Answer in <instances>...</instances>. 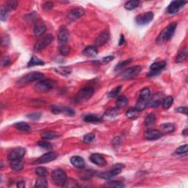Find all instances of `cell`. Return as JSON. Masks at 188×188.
Wrapping results in <instances>:
<instances>
[{
	"label": "cell",
	"instance_id": "4",
	"mask_svg": "<svg viewBox=\"0 0 188 188\" xmlns=\"http://www.w3.org/2000/svg\"><path fill=\"white\" fill-rule=\"evenodd\" d=\"M94 93V89L92 87H84L82 88L78 93L76 94L74 99V102L77 104H81L89 100Z\"/></svg>",
	"mask_w": 188,
	"mask_h": 188
},
{
	"label": "cell",
	"instance_id": "53",
	"mask_svg": "<svg viewBox=\"0 0 188 188\" xmlns=\"http://www.w3.org/2000/svg\"><path fill=\"white\" fill-rule=\"evenodd\" d=\"M113 59H114V56L110 55V56H107V57H105V58H104L102 59V61H103L105 63H107L110 62V61H112Z\"/></svg>",
	"mask_w": 188,
	"mask_h": 188
},
{
	"label": "cell",
	"instance_id": "24",
	"mask_svg": "<svg viewBox=\"0 0 188 188\" xmlns=\"http://www.w3.org/2000/svg\"><path fill=\"white\" fill-rule=\"evenodd\" d=\"M82 54L87 57H96L98 54V49L96 46H88L83 50Z\"/></svg>",
	"mask_w": 188,
	"mask_h": 188
},
{
	"label": "cell",
	"instance_id": "57",
	"mask_svg": "<svg viewBox=\"0 0 188 188\" xmlns=\"http://www.w3.org/2000/svg\"><path fill=\"white\" fill-rule=\"evenodd\" d=\"M182 134L185 136L187 135V129H185V130H184V132H182Z\"/></svg>",
	"mask_w": 188,
	"mask_h": 188
},
{
	"label": "cell",
	"instance_id": "51",
	"mask_svg": "<svg viewBox=\"0 0 188 188\" xmlns=\"http://www.w3.org/2000/svg\"><path fill=\"white\" fill-rule=\"evenodd\" d=\"M175 111L179 112V113H182V114H185V115H187L188 110H187V107H180L176 108V109L175 110Z\"/></svg>",
	"mask_w": 188,
	"mask_h": 188
},
{
	"label": "cell",
	"instance_id": "7",
	"mask_svg": "<svg viewBox=\"0 0 188 188\" xmlns=\"http://www.w3.org/2000/svg\"><path fill=\"white\" fill-rule=\"evenodd\" d=\"M55 85V82L52 79H44V80L39 81L36 84L35 90L39 93H47L50 91Z\"/></svg>",
	"mask_w": 188,
	"mask_h": 188
},
{
	"label": "cell",
	"instance_id": "45",
	"mask_svg": "<svg viewBox=\"0 0 188 188\" xmlns=\"http://www.w3.org/2000/svg\"><path fill=\"white\" fill-rule=\"evenodd\" d=\"M132 59H129V60H124V61H123V62L120 63L119 64H118L117 65H116L115 68V70L117 71V70H120V69H122L124 67L126 66V65L132 63Z\"/></svg>",
	"mask_w": 188,
	"mask_h": 188
},
{
	"label": "cell",
	"instance_id": "42",
	"mask_svg": "<svg viewBox=\"0 0 188 188\" xmlns=\"http://www.w3.org/2000/svg\"><path fill=\"white\" fill-rule=\"evenodd\" d=\"M18 6V2L15 1V0H11V1H8L6 3L5 7H7L8 11H11V10H15Z\"/></svg>",
	"mask_w": 188,
	"mask_h": 188
},
{
	"label": "cell",
	"instance_id": "25",
	"mask_svg": "<svg viewBox=\"0 0 188 188\" xmlns=\"http://www.w3.org/2000/svg\"><path fill=\"white\" fill-rule=\"evenodd\" d=\"M14 127H16L18 130L23 132H30L31 131V126L26 122H18L14 124Z\"/></svg>",
	"mask_w": 188,
	"mask_h": 188
},
{
	"label": "cell",
	"instance_id": "9",
	"mask_svg": "<svg viewBox=\"0 0 188 188\" xmlns=\"http://www.w3.org/2000/svg\"><path fill=\"white\" fill-rule=\"evenodd\" d=\"M154 15L152 12H146V13L137 16L135 18V21L138 25H146L154 19Z\"/></svg>",
	"mask_w": 188,
	"mask_h": 188
},
{
	"label": "cell",
	"instance_id": "8",
	"mask_svg": "<svg viewBox=\"0 0 188 188\" xmlns=\"http://www.w3.org/2000/svg\"><path fill=\"white\" fill-rule=\"evenodd\" d=\"M124 167L123 164H115L113 167L107 172L99 173V177L105 179H110L121 173V170Z\"/></svg>",
	"mask_w": 188,
	"mask_h": 188
},
{
	"label": "cell",
	"instance_id": "32",
	"mask_svg": "<svg viewBox=\"0 0 188 188\" xmlns=\"http://www.w3.org/2000/svg\"><path fill=\"white\" fill-rule=\"evenodd\" d=\"M35 187L38 188H44L48 187V182H47V180L45 179V177L40 176L38 178V179H37Z\"/></svg>",
	"mask_w": 188,
	"mask_h": 188
},
{
	"label": "cell",
	"instance_id": "22",
	"mask_svg": "<svg viewBox=\"0 0 188 188\" xmlns=\"http://www.w3.org/2000/svg\"><path fill=\"white\" fill-rule=\"evenodd\" d=\"M71 163L77 168H83L85 167V162L82 157L79 156H73L70 159Z\"/></svg>",
	"mask_w": 188,
	"mask_h": 188
},
{
	"label": "cell",
	"instance_id": "18",
	"mask_svg": "<svg viewBox=\"0 0 188 188\" xmlns=\"http://www.w3.org/2000/svg\"><path fill=\"white\" fill-rule=\"evenodd\" d=\"M164 99L165 98L163 94L157 93L152 98H151L150 100H149L148 105L152 107H157L162 103Z\"/></svg>",
	"mask_w": 188,
	"mask_h": 188
},
{
	"label": "cell",
	"instance_id": "10",
	"mask_svg": "<svg viewBox=\"0 0 188 188\" xmlns=\"http://www.w3.org/2000/svg\"><path fill=\"white\" fill-rule=\"evenodd\" d=\"M53 40H54V37H53L52 35H46V36L42 38L35 45L34 50L35 51V52H40V51H41L44 49L46 48L47 46H49V45L53 41Z\"/></svg>",
	"mask_w": 188,
	"mask_h": 188
},
{
	"label": "cell",
	"instance_id": "54",
	"mask_svg": "<svg viewBox=\"0 0 188 188\" xmlns=\"http://www.w3.org/2000/svg\"><path fill=\"white\" fill-rule=\"evenodd\" d=\"M44 9L46 10H49L51 8L53 7V4L52 2H46L44 5Z\"/></svg>",
	"mask_w": 188,
	"mask_h": 188
},
{
	"label": "cell",
	"instance_id": "12",
	"mask_svg": "<svg viewBox=\"0 0 188 188\" xmlns=\"http://www.w3.org/2000/svg\"><path fill=\"white\" fill-rule=\"evenodd\" d=\"M52 112L53 114H55V115L63 113L69 116H72L75 114L74 110L71 109V108L65 107V106H58V105L52 106Z\"/></svg>",
	"mask_w": 188,
	"mask_h": 188
},
{
	"label": "cell",
	"instance_id": "23",
	"mask_svg": "<svg viewBox=\"0 0 188 188\" xmlns=\"http://www.w3.org/2000/svg\"><path fill=\"white\" fill-rule=\"evenodd\" d=\"M166 66V62L165 61H159V62H155L152 63L150 66L151 71H155V72L159 73Z\"/></svg>",
	"mask_w": 188,
	"mask_h": 188
},
{
	"label": "cell",
	"instance_id": "40",
	"mask_svg": "<svg viewBox=\"0 0 188 188\" xmlns=\"http://www.w3.org/2000/svg\"><path fill=\"white\" fill-rule=\"evenodd\" d=\"M35 172L37 175L39 176L46 177V176L48 175V171H47V169L44 167H38L35 169Z\"/></svg>",
	"mask_w": 188,
	"mask_h": 188
},
{
	"label": "cell",
	"instance_id": "1",
	"mask_svg": "<svg viewBox=\"0 0 188 188\" xmlns=\"http://www.w3.org/2000/svg\"><path fill=\"white\" fill-rule=\"evenodd\" d=\"M177 23L176 22H173V23L169 24L166 28L161 32L157 38V44H162L163 43L167 41L172 38L173 35L175 33V30L176 29Z\"/></svg>",
	"mask_w": 188,
	"mask_h": 188
},
{
	"label": "cell",
	"instance_id": "56",
	"mask_svg": "<svg viewBox=\"0 0 188 188\" xmlns=\"http://www.w3.org/2000/svg\"><path fill=\"white\" fill-rule=\"evenodd\" d=\"M17 187H20V188H23L25 187V183H24V181H18L17 183Z\"/></svg>",
	"mask_w": 188,
	"mask_h": 188
},
{
	"label": "cell",
	"instance_id": "41",
	"mask_svg": "<svg viewBox=\"0 0 188 188\" xmlns=\"http://www.w3.org/2000/svg\"><path fill=\"white\" fill-rule=\"evenodd\" d=\"M8 10L6 7H2L0 10V18H1L2 21H6L8 15Z\"/></svg>",
	"mask_w": 188,
	"mask_h": 188
},
{
	"label": "cell",
	"instance_id": "33",
	"mask_svg": "<svg viewBox=\"0 0 188 188\" xmlns=\"http://www.w3.org/2000/svg\"><path fill=\"white\" fill-rule=\"evenodd\" d=\"M60 135L58 133L54 132H45L44 133L41 134V138L44 140H52V139H54L58 138Z\"/></svg>",
	"mask_w": 188,
	"mask_h": 188
},
{
	"label": "cell",
	"instance_id": "26",
	"mask_svg": "<svg viewBox=\"0 0 188 188\" xmlns=\"http://www.w3.org/2000/svg\"><path fill=\"white\" fill-rule=\"evenodd\" d=\"M175 129V126L171 123H165L160 126V132L162 134H168L173 132Z\"/></svg>",
	"mask_w": 188,
	"mask_h": 188
},
{
	"label": "cell",
	"instance_id": "20",
	"mask_svg": "<svg viewBox=\"0 0 188 188\" xmlns=\"http://www.w3.org/2000/svg\"><path fill=\"white\" fill-rule=\"evenodd\" d=\"M69 37L68 30L65 26H61L58 32V40L60 44H65L68 41Z\"/></svg>",
	"mask_w": 188,
	"mask_h": 188
},
{
	"label": "cell",
	"instance_id": "6",
	"mask_svg": "<svg viewBox=\"0 0 188 188\" xmlns=\"http://www.w3.org/2000/svg\"><path fill=\"white\" fill-rule=\"evenodd\" d=\"M52 179L57 186H64L67 181V176L62 169H55L52 173Z\"/></svg>",
	"mask_w": 188,
	"mask_h": 188
},
{
	"label": "cell",
	"instance_id": "46",
	"mask_svg": "<svg viewBox=\"0 0 188 188\" xmlns=\"http://www.w3.org/2000/svg\"><path fill=\"white\" fill-rule=\"evenodd\" d=\"M108 185L110 187H115V188H120V187H124V185L123 183H121L120 181H109L108 182Z\"/></svg>",
	"mask_w": 188,
	"mask_h": 188
},
{
	"label": "cell",
	"instance_id": "34",
	"mask_svg": "<svg viewBox=\"0 0 188 188\" xmlns=\"http://www.w3.org/2000/svg\"><path fill=\"white\" fill-rule=\"evenodd\" d=\"M128 103V99L127 98L124 96H119L116 100V106H117L118 108H121L125 107V106L127 105Z\"/></svg>",
	"mask_w": 188,
	"mask_h": 188
},
{
	"label": "cell",
	"instance_id": "48",
	"mask_svg": "<svg viewBox=\"0 0 188 188\" xmlns=\"http://www.w3.org/2000/svg\"><path fill=\"white\" fill-rule=\"evenodd\" d=\"M121 87H122L121 86H118L117 87H115V88L114 90H112L111 92H110L109 97L114 98V97L117 96L118 94H119L120 90H121Z\"/></svg>",
	"mask_w": 188,
	"mask_h": 188
},
{
	"label": "cell",
	"instance_id": "14",
	"mask_svg": "<svg viewBox=\"0 0 188 188\" xmlns=\"http://www.w3.org/2000/svg\"><path fill=\"white\" fill-rule=\"evenodd\" d=\"M58 157V154L54 152H50L43 155L37 159L36 163H39V164H44V163H48L54 160L55 159Z\"/></svg>",
	"mask_w": 188,
	"mask_h": 188
},
{
	"label": "cell",
	"instance_id": "21",
	"mask_svg": "<svg viewBox=\"0 0 188 188\" xmlns=\"http://www.w3.org/2000/svg\"><path fill=\"white\" fill-rule=\"evenodd\" d=\"M109 39H110L109 32L107 31V30H106V31H104L99 35V37L96 38V46H101L102 45L106 44V43L109 40Z\"/></svg>",
	"mask_w": 188,
	"mask_h": 188
},
{
	"label": "cell",
	"instance_id": "3",
	"mask_svg": "<svg viewBox=\"0 0 188 188\" xmlns=\"http://www.w3.org/2000/svg\"><path fill=\"white\" fill-rule=\"evenodd\" d=\"M44 77V74L40 72H30L27 74L24 75L17 82V85L19 87L24 86L27 84L31 83L32 82L38 81Z\"/></svg>",
	"mask_w": 188,
	"mask_h": 188
},
{
	"label": "cell",
	"instance_id": "28",
	"mask_svg": "<svg viewBox=\"0 0 188 188\" xmlns=\"http://www.w3.org/2000/svg\"><path fill=\"white\" fill-rule=\"evenodd\" d=\"M126 115V117L129 118V119L134 120L138 118L139 115H140V111H139L138 110H137L135 107L130 108V109H129L127 110Z\"/></svg>",
	"mask_w": 188,
	"mask_h": 188
},
{
	"label": "cell",
	"instance_id": "50",
	"mask_svg": "<svg viewBox=\"0 0 188 188\" xmlns=\"http://www.w3.org/2000/svg\"><path fill=\"white\" fill-rule=\"evenodd\" d=\"M117 114H118V109H116V108H112V109L108 110V111L106 112L105 115L110 118H113L115 117V116H116Z\"/></svg>",
	"mask_w": 188,
	"mask_h": 188
},
{
	"label": "cell",
	"instance_id": "2",
	"mask_svg": "<svg viewBox=\"0 0 188 188\" xmlns=\"http://www.w3.org/2000/svg\"><path fill=\"white\" fill-rule=\"evenodd\" d=\"M151 99V91L147 87H145L140 91V96H139L138 101L137 102L135 108L139 111H142L145 110L148 105L149 100Z\"/></svg>",
	"mask_w": 188,
	"mask_h": 188
},
{
	"label": "cell",
	"instance_id": "15",
	"mask_svg": "<svg viewBox=\"0 0 188 188\" xmlns=\"http://www.w3.org/2000/svg\"><path fill=\"white\" fill-rule=\"evenodd\" d=\"M163 134L159 130L149 129L144 133V138L147 140H155L161 138Z\"/></svg>",
	"mask_w": 188,
	"mask_h": 188
},
{
	"label": "cell",
	"instance_id": "55",
	"mask_svg": "<svg viewBox=\"0 0 188 188\" xmlns=\"http://www.w3.org/2000/svg\"><path fill=\"white\" fill-rule=\"evenodd\" d=\"M124 42H125V38H124V35H120V40H119V46H121L122 44H124Z\"/></svg>",
	"mask_w": 188,
	"mask_h": 188
},
{
	"label": "cell",
	"instance_id": "37",
	"mask_svg": "<svg viewBox=\"0 0 188 188\" xmlns=\"http://www.w3.org/2000/svg\"><path fill=\"white\" fill-rule=\"evenodd\" d=\"M55 71H56V72L64 75V76H68L71 73V69L68 67H59V68L55 69Z\"/></svg>",
	"mask_w": 188,
	"mask_h": 188
},
{
	"label": "cell",
	"instance_id": "31",
	"mask_svg": "<svg viewBox=\"0 0 188 188\" xmlns=\"http://www.w3.org/2000/svg\"><path fill=\"white\" fill-rule=\"evenodd\" d=\"M140 5V1L138 0H133V1H128L127 2H126L124 7L126 8L128 11H132V10L134 9V8L138 7V5Z\"/></svg>",
	"mask_w": 188,
	"mask_h": 188
},
{
	"label": "cell",
	"instance_id": "36",
	"mask_svg": "<svg viewBox=\"0 0 188 188\" xmlns=\"http://www.w3.org/2000/svg\"><path fill=\"white\" fill-rule=\"evenodd\" d=\"M173 98L172 96H167L166 98H165L162 101L163 108L165 110L168 109V108H170L171 106L173 105Z\"/></svg>",
	"mask_w": 188,
	"mask_h": 188
},
{
	"label": "cell",
	"instance_id": "38",
	"mask_svg": "<svg viewBox=\"0 0 188 188\" xmlns=\"http://www.w3.org/2000/svg\"><path fill=\"white\" fill-rule=\"evenodd\" d=\"M187 148L188 146L187 144L184 145V146H179V148H176L174 152V154L176 155H182V154H187Z\"/></svg>",
	"mask_w": 188,
	"mask_h": 188
},
{
	"label": "cell",
	"instance_id": "19",
	"mask_svg": "<svg viewBox=\"0 0 188 188\" xmlns=\"http://www.w3.org/2000/svg\"><path fill=\"white\" fill-rule=\"evenodd\" d=\"M85 14L84 9L80 7L74 8V9L71 10L68 13V18L71 20H77L82 17Z\"/></svg>",
	"mask_w": 188,
	"mask_h": 188
},
{
	"label": "cell",
	"instance_id": "11",
	"mask_svg": "<svg viewBox=\"0 0 188 188\" xmlns=\"http://www.w3.org/2000/svg\"><path fill=\"white\" fill-rule=\"evenodd\" d=\"M141 69H142V67L140 66V65H137V66H134L132 67V68L126 69L125 71H124L123 72L121 73L120 75H121V77H123L124 79H133L138 76L139 73L140 72Z\"/></svg>",
	"mask_w": 188,
	"mask_h": 188
},
{
	"label": "cell",
	"instance_id": "27",
	"mask_svg": "<svg viewBox=\"0 0 188 188\" xmlns=\"http://www.w3.org/2000/svg\"><path fill=\"white\" fill-rule=\"evenodd\" d=\"M84 120L87 123H99L102 121V118H99L93 114H89L84 117Z\"/></svg>",
	"mask_w": 188,
	"mask_h": 188
},
{
	"label": "cell",
	"instance_id": "47",
	"mask_svg": "<svg viewBox=\"0 0 188 188\" xmlns=\"http://www.w3.org/2000/svg\"><path fill=\"white\" fill-rule=\"evenodd\" d=\"M38 146L41 147L45 149H50L52 148V144L49 142H47V141H39L38 143Z\"/></svg>",
	"mask_w": 188,
	"mask_h": 188
},
{
	"label": "cell",
	"instance_id": "13",
	"mask_svg": "<svg viewBox=\"0 0 188 188\" xmlns=\"http://www.w3.org/2000/svg\"><path fill=\"white\" fill-rule=\"evenodd\" d=\"M186 3H187V2L185 1H173L167 7L166 12L168 14L176 13Z\"/></svg>",
	"mask_w": 188,
	"mask_h": 188
},
{
	"label": "cell",
	"instance_id": "30",
	"mask_svg": "<svg viewBox=\"0 0 188 188\" xmlns=\"http://www.w3.org/2000/svg\"><path fill=\"white\" fill-rule=\"evenodd\" d=\"M155 122H156V117H155V115L152 113L148 114L146 117V118H145L144 120L145 125L147 126H153L155 124Z\"/></svg>",
	"mask_w": 188,
	"mask_h": 188
},
{
	"label": "cell",
	"instance_id": "17",
	"mask_svg": "<svg viewBox=\"0 0 188 188\" xmlns=\"http://www.w3.org/2000/svg\"><path fill=\"white\" fill-rule=\"evenodd\" d=\"M90 160L93 164L98 165V166H105L107 165V161L105 160V157L99 154H93L90 156Z\"/></svg>",
	"mask_w": 188,
	"mask_h": 188
},
{
	"label": "cell",
	"instance_id": "39",
	"mask_svg": "<svg viewBox=\"0 0 188 188\" xmlns=\"http://www.w3.org/2000/svg\"><path fill=\"white\" fill-rule=\"evenodd\" d=\"M11 167L12 170L14 171H19L23 169L24 167V161H20V162H17L15 163H12L11 164Z\"/></svg>",
	"mask_w": 188,
	"mask_h": 188
},
{
	"label": "cell",
	"instance_id": "35",
	"mask_svg": "<svg viewBox=\"0 0 188 188\" xmlns=\"http://www.w3.org/2000/svg\"><path fill=\"white\" fill-rule=\"evenodd\" d=\"M187 49H185L181 51L180 53H179V54L177 55V57L176 58V63H181L183 61H185L187 59Z\"/></svg>",
	"mask_w": 188,
	"mask_h": 188
},
{
	"label": "cell",
	"instance_id": "16",
	"mask_svg": "<svg viewBox=\"0 0 188 188\" xmlns=\"http://www.w3.org/2000/svg\"><path fill=\"white\" fill-rule=\"evenodd\" d=\"M34 35L36 37H40L44 35L46 31V26L44 21L38 20L35 23L34 25Z\"/></svg>",
	"mask_w": 188,
	"mask_h": 188
},
{
	"label": "cell",
	"instance_id": "52",
	"mask_svg": "<svg viewBox=\"0 0 188 188\" xmlns=\"http://www.w3.org/2000/svg\"><path fill=\"white\" fill-rule=\"evenodd\" d=\"M10 63H11V59H10L9 57L8 56L5 57L2 60V65L4 66H7V65L10 64Z\"/></svg>",
	"mask_w": 188,
	"mask_h": 188
},
{
	"label": "cell",
	"instance_id": "44",
	"mask_svg": "<svg viewBox=\"0 0 188 188\" xmlns=\"http://www.w3.org/2000/svg\"><path fill=\"white\" fill-rule=\"evenodd\" d=\"M60 52L63 56H67V55H68L69 52H70V48L65 44L61 45L60 47Z\"/></svg>",
	"mask_w": 188,
	"mask_h": 188
},
{
	"label": "cell",
	"instance_id": "5",
	"mask_svg": "<svg viewBox=\"0 0 188 188\" xmlns=\"http://www.w3.org/2000/svg\"><path fill=\"white\" fill-rule=\"evenodd\" d=\"M26 150L21 147L14 148L11 152L9 153L7 156V159L9 161L10 164L15 163L17 162L23 160V157L25 155Z\"/></svg>",
	"mask_w": 188,
	"mask_h": 188
},
{
	"label": "cell",
	"instance_id": "49",
	"mask_svg": "<svg viewBox=\"0 0 188 188\" xmlns=\"http://www.w3.org/2000/svg\"><path fill=\"white\" fill-rule=\"evenodd\" d=\"M40 116H41L40 112H33V113H30L29 115H27V117L32 120H37L40 119Z\"/></svg>",
	"mask_w": 188,
	"mask_h": 188
},
{
	"label": "cell",
	"instance_id": "29",
	"mask_svg": "<svg viewBox=\"0 0 188 188\" xmlns=\"http://www.w3.org/2000/svg\"><path fill=\"white\" fill-rule=\"evenodd\" d=\"M44 62L43 60H40L36 56H32L31 59H30V62L28 63L27 67H32L35 66V65H44Z\"/></svg>",
	"mask_w": 188,
	"mask_h": 188
},
{
	"label": "cell",
	"instance_id": "43",
	"mask_svg": "<svg viewBox=\"0 0 188 188\" xmlns=\"http://www.w3.org/2000/svg\"><path fill=\"white\" fill-rule=\"evenodd\" d=\"M94 139H95V134L93 133H88L84 136L83 142L85 143H90L93 142Z\"/></svg>",
	"mask_w": 188,
	"mask_h": 188
}]
</instances>
